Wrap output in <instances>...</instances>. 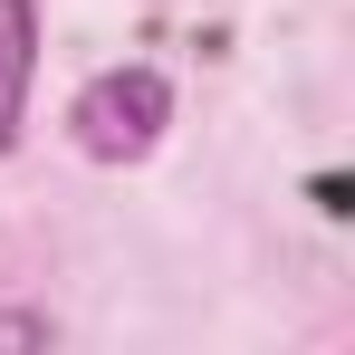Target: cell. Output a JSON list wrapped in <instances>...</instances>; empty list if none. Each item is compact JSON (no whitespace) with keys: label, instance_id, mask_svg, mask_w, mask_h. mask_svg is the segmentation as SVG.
I'll return each instance as SVG.
<instances>
[{"label":"cell","instance_id":"6da1fadb","mask_svg":"<svg viewBox=\"0 0 355 355\" xmlns=\"http://www.w3.org/2000/svg\"><path fill=\"white\" fill-rule=\"evenodd\" d=\"M164 125H173V77H164V67H106V77H87L77 106H67V135H77L96 164H144V154L164 144Z\"/></svg>","mask_w":355,"mask_h":355},{"label":"cell","instance_id":"7a4b0ae2","mask_svg":"<svg viewBox=\"0 0 355 355\" xmlns=\"http://www.w3.org/2000/svg\"><path fill=\"white\" fill-rule=\"evenodd\" d=\"M29 77H39V0H0V154L29 125Z\"/></svg>","mask_w":355,"mask_h":355},{"label":"cell","instance_id":"3957f363","mask_svg":"<svg viewBox=\"0 0 355 355\" xmlns=\"http://www.w3.org/2000/svg\"><path fill=\"white\" fill-rule=\"evenodd\" d=\"M49 336H58L49 317H0V346H49Z\"/></svg>","mask_w":355,"mask_h":355}]
</instances>
